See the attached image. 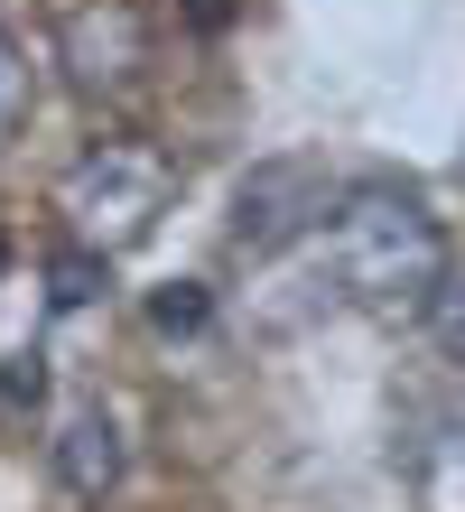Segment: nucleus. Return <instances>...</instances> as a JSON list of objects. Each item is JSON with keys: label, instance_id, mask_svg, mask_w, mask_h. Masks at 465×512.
<instances>
[{"label": "nucleus", "instance_id": "6", "mask_svg": "<svg viewBox=\"0 0 465 512\" xmlns=\"http://www.w3.org/2000/svg\"><path fill=\"white\" fill-rule=\"evenodd\" d=\"M112 289V252H93V243H66L47 261V298L56 308H93V298Z\"/></svg>", "mask_w": 465, "mask_h": 512}, {"label": "nucleus", "instance_id": "3", "mask_svg": "<svg viewBox=\"0 0 465 512\" xmlns=\"http://www.w3.org/2000/svg\"><path fill=\"white\" fill-rule=\"evenodd\" d=\"M56 66H66L75 94H131L149 75V10L140 0H75L56 19Z\"/></svg>", "mask_w": 465, "mask_h": 512}, {"label": "nucleus", "instance_id": "5", "mask_svg": "<svg viewBox=\"0 0 465 512\" xmlns=\"http://www.w3.org/2000/svg\"><path fill=\"white\" fill-rule=\"evenodd\" d=\"M47 466H56V485H66L75 503H103L121 485V419L93 401V410H66V429L47 438Z\"/></svg>", "mask_w": 465, "mask_h": 512}, {"label": "nucleus", "instance_id": "11", "mask_svg": "<svg viewBox=\"0 0 465 512\" xmlns=\"http://www.w3.org/2000/svg\"><path fill=\"white\" fill-rule=\"evenodd\" d=\"M0 270H10V243H0Z\"/></svg>", "mask_w": 465, "mask_h": 512}, {"label": "nucleus", "instance_id": "8", "mask_svg": "<svg viewBox=\"0 0 465 512\" xmlns=\"http://www.w3.org/2000/svg\"><path fill=\"white\" fill-rule=\"evenodd\" d=\"M205 317H214V298H205L196 280H168L159 298H149V326H159V336H196Z\"/></svg>", "mask_w": 465, "mask_h": 512}, {"label": "nucleus", "instance_id": "1", "mask_svg": "<svg viewBox=\"0 0 465 512\" xmlns=\"http://www.w3.org/2000/svg\"><path fill=\"white\" fill-rule=\"evenodd\" d=\"M326 280L354 308H428V289L447 280V233L410 187H345L317 224Z\"/></svg>", "mask_w": 465, "mask_h": 512}, {"label": "nucleus", "instance_id": "10", "mask_svg": "<svg viewBox=\"0 0 465 512\" xmlns=\"http://www.w3.org/2000/svg\"><path fill=\"white\" fill-rule=\"evenodd\" d=\"M47 401V364L38 354H10V364H0V419H28Z\"/></svg>", "mask_w": 465, "mask_h": 512}, {"label": "nucleus", "instance_id": "7", "mask_svg": "<svg viewBox=\"0 0 465 512\" xmlns=\"http://www.w3.org/2000/svg\"><path fill=\"white\" fill-rule=\"evenodd\" d=\"M28 103H38V66H28V47L0 28V140L28 122Z\"/></svg>", "mask_w": 465, "mask_h": 512}, {"label": "nucleus", "instance_id": "4", "mask_svg": "<svg viewBox=\"0 0 465 512\" xmlns=\"http://www.w3.org/2000/svg\"><path fill=\"white\" fill-rule=\"evenodd\" d=\"M326 205H335V177L317 168V159H261L252 177L233 187V252H289L298 233H317L326 224Z\"/></svg>", "mask_w": 465, "mask_h": 512}, {"label": "nucleus", "instance_id": "2", "mask_svg": "<svg viewBox=\"0 0 465 512\" xmlns=\"http://www.w3.org/2000/svg\"><path fill=\"white\" fill-rule=\"evenodd\" d=\"M168 196H177L168 149H149V140H93L84 159L66 168V187H56V215H66L75 243H93V252H131V243H149V224L168 215Z\"/></svg>", "mask_w": 465, "mask_h": 512}, {"label": "nucleus", "instance_id": "9", "mask_svg": "<svg viewBox=\"0 0 465 512\" xmlns=\"http://www.w3.org/2000/svg\"><path fill=\"white\" fill-rule=\"evenodd\" d=\"M419 317H428V336H438L447 354H465V270H456V261H447V280L428 289V308H419Z\"/></svg>", "mask_w": 465, "mask_h": 512}]
</instances>
